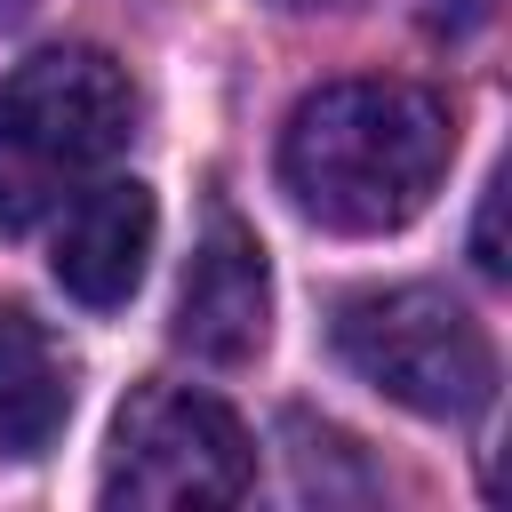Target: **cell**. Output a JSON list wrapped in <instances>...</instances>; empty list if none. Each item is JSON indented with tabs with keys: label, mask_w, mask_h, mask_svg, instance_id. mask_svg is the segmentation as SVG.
I'll list each match as a JSON object with an SVG mask.
<instances>
[{
	"label": "cell",
	"mask_w": 512,
	"mask_h": 512,
	"mask_svg": "<svg viewBox=\"0 0 512 512\" xmlns=\"http://www.w3.org/2000/svg\"><path fill=\"white\" fill-rule=\"evenodd\" d=\"M456 160V112L416 80H328L280 128V184L320 232H400Z\"/></svg>",
	"instance_id": "cell-1"
},
{
	"label": "cell",
	"mask_w": 512,
	"mask_h": 512,
	"mask_svg": "<svg viewBox=\"0 0 512 512\" xmlns=\"http://www.w3.org/2000/svg\"><path fill=\"white\" fill-rule=\"evenodd\" d=\"M136 136V88L104 48H40L0 80V232H32Z\"/></svg>",
	"instance_id": "cell-2"
},
{
	"label": "cell",
	"mask_w": 512,
	"mask_h": 512,
	"mask_svg": "<svg viewBox=\"0 0 512 512\" xmlns=\"http://www.w3.org/2000/svg\"><path fill=\"white\" fill-rule=\"evenodd\" d=\"M336 352L392 408L464 424L496 392V344L448 288H368L336 312Z\"/></svg>",
	"instance_id": "cell-3"
},
{
	"label": "cell",
	"mask_w": 512,
	"mask_h": 512,
	"mask_svg": "<svg viewBox=\"0 0 512 512\" xmlns=\"http://www.w3.org/2000/svg\"><path fill=\"white\" fill-rule=\"evenodd\" d=\"M248 488H256V448L216 392L152 376L120 400L104 448V504L184 512V504H240Z\"/></svg>",
	"instance_id": "cell-4"
},
{
	"label": "cell",
	"mask_w": 512,
	"mask_h": 512,
	"mask_svg": "<svg viewBox=\"0 0 512 512\" xmlns=\"http://www.w3.org/2000/svg\"><path fill=\"white\" fill-rule=\"evenodd\" d=\"M264 336H272V264L240 216H208L176 288V344L208 368H240L264 352Z\"/></svg>",
	"instance_id": "cell-5"
},
{
	"label": "cell",
	"mask_w": 512,
	"mask_h": 512,
	"mask_svg": "<svg viewBox=\"0 0 512 512\" xmlns=\"http://www.w3.org/2000/svg\"><path fill=\"white\" fill-rule=\"evenodd\" d=\"M152 240H160V208L136 176H96L64 200V224H56V248H48V272L72 304L88 312H120L136 288H144V264H152Z\"/></svg>",
	"instance_id": "cell-6"
},
{
	"label": "cell",
	"mask_w": 512,
	"mask_h": 512,
	"mask_svg": "<svg viewBox=\"0 0 512 512\" xmlns=\"http://www.w3.org/2000/svg\"><path fill=\"white\" fill-rule=\"evenodd\" d=\"M72 424V352L24 312L0 304V456L32 464Z\"/></svg>",
	"instance_id": "cell-7"
},
{
	"label": "cell",
	"mask_w": 512,
	"mask_h": 512,
	"mask_svg": "<svg viewBox=\"0 0 512 512\" xmlns=\"http://www.w3.org/2000/svg\"><path fill=\"white\" fill-rule=\"evenodd\" d=\"M504 184H488V200H480V232H472V264L488 272V280H504Z\"/></svg>",
	"instance_id": "cell-8"
},
{
	"label": "cell",
	"mask_w": 512,
	"mask_h": 512,
	"mask_svg": "<svg viewBox=\"0 0 512 512\" xmlns=\"http://www.w3.org/2000/svg\"><path fill=\"white\" fill-rule=\"evenodd\" d=\"M280 8H328V0H280Z\"/></svg>",
	"instance_id": "cell-9"
}]
</instances>
